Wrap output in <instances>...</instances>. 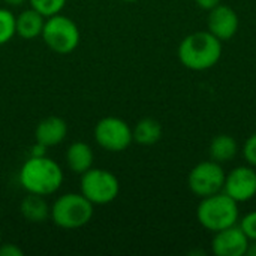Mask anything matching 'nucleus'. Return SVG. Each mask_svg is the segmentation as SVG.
Here are the masks:
<instances>
[{
  "instance_id": "b1692460",
  "label": "nucleus",
  "mask_w": 256,
  "mask_h": 256,
  "mask_svg": "<svg viewBox=\"0 0 256 256\" xmlns=\"http://www.w3.org/2000/svg\"><path fill=\"white\" fill-rule=\"evenodd\" d=\"M46 150H48V148H46L45 146L36 142V144L30 148V156H36V158H39V156H46Z\"/></svg>"
},
{
  "instance_id": "412c9836",
  "label": "nucleus",
  "mask_w": 256,
  "mask_h": 256,
  "mask_svg": "<svg viewBox=\"0 0 256 256\" xmlns=\"http://www.w3.org/2000/svg\"><path fill=\"white\" fill-rule=\"evenodd\" d=\"M243 156L250 166H256V132L246 140L243 146Z\"/></svg>"
},
{
  "instance_id": "4be33fe9",
  "label": "nucleus",
  "mask_w": 256,
  "mask_h": 256,
  "mask_svg": "<svg viewBox=\"0 0 256 256\" xmlns=\"http://www.w3.org/2000/svg\"><path fill=\"white\" fill-rule=\"evenodd\" d=\"M24 252L16 244H0V256H22Z\"/></svg>"
},
{
  "instance_id": "393cba45",
  "label": "nucleus",
  "mask_w": 256,
  "mask_h": 256,
  "mask_svg": "<svg viewBox=\"0 0 256 256\" xmlns=\"http://www.w3.org/2000/svg\"><path fill=\"white\" fill-rule=\"evenodd\" d=\"M8 6H14V8H16V6H21V4H24L27 0H3Z\"/></svg>"
},
{
  "instance_id": "7ed1b4c3",
  "label": "nucleus",
  "mask_w": 256,
  "mask_h": 256,
  "mask_svg": "<svg viewBox=\"0 0 256 256\" xmlns=\"http://www.w3.org/2000/svg\"><path fill=\"white\" fill-rule=\"evenodd\" d=\"M196 218L202 228L212 232L237 225L240 218L238 202L230 198L225 192H219L206 198H201V202L196 208Z\"/></svg>"
},
{
  "instance_id": "5701e85b",
  "label": "nucleus",
  "mask_w": 256,
  "mask_h": 256,
  "mask_svg": "<svg viewBox=\"0 0 256 256\" xmlns=\"http://www.w3.org/2000/svg\"><path fill=\"white\" fill-rule=\"evenodd\" d=\"M222 0H195V3L206 10H212L213 8H216L218 4H220Z\"/></svg>"
},
{
  "instance_id": "4468645a",
  "label": "nucleus",
  "mask_w": 256,
  "mask_h": 256,
  "mask_svg": "<svg viewBox=\"0 0 256 256\" xmlns=\"http://www.w3.org/2000/svg\"><path fill=\"white\" fill-rule=\"evenodd\" d=\"M45 24V16L40 15L38 10L33 8L21 12L18 16H15V27H16V34L22 39H34L42 34Z\"/></svg>"
},
{
  "instance_id": "dca6fc26",
  "label": "nucleus",
  "mask_w": 256,
  "mask_h": 256,
  "mask_svg": "<svg viewBox=\"0 0 256 256\" xmlns=\"http://www.w3.org/2000/svg\"><path fill=\"white\" fill-rule=\"evenodd\" d=\"M132 136L140 146H153L162 138V126L156 118H141L132 129Z\"/></svg>"
},
{
  "instance_id": "cd10ccee",
  "label": "nucleus",
  "mask_w": 256,
  "mask_h": 256,
  "mask_svg": "<svg viewBox=\"0 0 256 256\" xmlns=\"http://www.w3.org/2000/svg\"><path fill=\"white\" fill-rule=\"evenodd\" d=\"M0 244H2V234H0Z\"/></svg>"
},
{
  "instance_id": "a878e982",
  "label": "nucleus",
  "mask_w": 256,
  "mask_h": 256,
  "mask_svg": "<svg viewBox=\"0 0 256 256\" xmlns=\"http://www.w3.org/2000/svg\"><path fill=\"white\" fill-rule=\"evenodd\" d=\"M246 255L256 256V242H254V243H250V244H249V249H248V254H246Z\"/></svg>"
},
{
  "instance_id": "f8f14e48",
  "label": "nucleus",
  "mask_w": 256,
  "mask_h": 256,
  "mask_svg": "<svg viewBox=\"0 0 256 256\" xmlns=\"http://www.w3.org/2000/svg\"><path fill=\"white\" fill-rule=\"evenodd\" d=\"M66 135H68V124L63 118L57 116L45 117L44 120L39 122L34 130L36 142L45 146L46 148L56 147L60 142H63Z\"/></svg>"
},
{
  "instance_id": "20e7f679",
  "label": "nucleus",
  "mask_w": 256,
  "mask_h": 256,
  "mask_svg": "<svg viewBox=\"0 0 256 256\" xmlns=\"http://www.w3.org/2000/svg\"><path fill=\"white\" fill-rule=\"evenodd\" d=\"M93 204L82 194H64L51 206V220L62 230H78L93 218Z\"/></svg>"
},
{
  "instance_id": "6e6552de",
  "label": "nucleus",
  "mask_w": 256,
  "mask_h": 256,
  "mask_svg": "<svg viewBox=\"0 0 256 256\" xmlns=\"http://www.w3.org/2000/svg\"><path fill=\"white\" fill-rule=\"evenodd\" d=\"M94 140L106 152H124L134 141L130 126L118 117H104L94 128Z\"/></svg>"
},
{
  "instance_id": "ddd939ff",
  "label": "nucleus",
  "mask_w": 256,
  "mask_h": 256,
  "mask_svg": "<svg viewBox=\"0 0 256 256\" xmlns=\"http://www.w3.org/2000/svg\"><path fill=\"white\" fill-rule=\"evenodd\" d=\"M93 160H94L93 148L82 141H76L70 144L66 150V164L72 172L84 174L86 171L93 168Z\"/></svg>"
},
{
  "instance_id": "f257e3e1",
  "label": "nucleus",
  "mask_w": 256,
  "mask_h": 256,
  "mask_svg": "<svg viewBox=\"0 0 256 256\" xmlns=\"http://www.w3.org/2000/svg\"><path fill=\"white\" fill-rule=\"evenodd\" d=\"M63 183L60 165L48 156H30L20 170V184L27 194L48 196L56 194Z\"/></svg>"
},
{
  "instance_id": "aec40b11",
  "label": "nucleus",
  "mask_w": 256,
  "mask_h": 256,
  "mask_svg": "<svg viewBox=\"0 0 256 256\" xmlns=\"http://www.w3.org/2000/svg\"><path fill=\"white\" fill-rule=\"evenodd\" d=\"M242 231L246 234V237L250 240V242H256V210L255 212H250L248 213L242 220H240V225Z\"/></svg>"
},
{
  "instance_id": "9b49d317",
  "label": "nucleus",
  "mask_w": 256,
  "mask_h": 256,
  "mask_svg": "<svg viewBox=\"0 0 256 256\" xmlns=\"http://www.w3.org/2000/svg\"><path fill=\"white\" fill-rule=\"evenodd\" d=\"M208 12L207 27L212 34H214L219 40H228L236 36L240 21L237 12L232 8L226 4H218Z\"/></svg>"
},
{
  "instance_id": "6ab92c4d",
  "label": "nucleus",
  "mask_w": 256,
  "mask_h": 256,
  "mask_svg": "<svg viewBox=\"0 0 256 256\" xmlns=\"http://www.w3.org/2000/svg\"><path fill=\"white\" fill-rule=\"evenodd\" d=\"M28 3L34 10H38L45 18H48L60 14L66 4V0H28Z\"/></svg>"
},
{
  "instance_id": "2eb2a0df",
  "label": "nucleus",
  "mask_w": 256,
  "mask_h": 256,
  "mask_svg": "<svg viewBox=\"0 0 256 256\" xmlns=\"http://www.w3.org/2000/svg\"><path fill=\"white\" fill-rule=\"evenodd\" d=\"M20 212L22 218L32 224H42L51 214V207L45 201V196L28 194L20 204Z\"/></svg>"
},
{
  "instance_id": "a211bd4d",
  "label": "nucleus",
  "mask_w": 256,
  "mask_h": 256,
  "mask_svg": "<svg viewBox=\"0 0 256 256\" xmlns=\"http://www.w3.org/2000/svg\"><path fill=\"white\" fill-rule=\"evenodd\" d=\"M15 34V15L9 9L0 8V45L10 42Z\"/></svg>"
},
{
  "instance_id": "f03ea898",
  "label": "nucleus",
  "mask_w": 256,
  "mask_h": 256,
  "mask_svg": "<svg viewBox=\"0 0 256 256\" xmlns=\"http://www.w3.org/2000/svg\"><path fill=\"white\" fill-rule=\"evenodd\" d=\"M222 57V40L207 32H195L178 45V58L190 70L212 69Z\"/></svg>"
},
{
  "instance_id": "1a4fd4ad",
  "label": "nucleus",
  "mask_w": 256,
  "mask_h": 256,
  "mask_svg": "<svg viewBox=\"0 0 256 256\" xmlns=\"http://www.w3.org/2000/svg\"><path fill=\"white\" fill-rule=\"evenodd\" d=\"M237 202H248L256 195V171L252 166H237L225 176L224 190Z\"/></svg>"
},
{
  "instance_id": "39448f33",
  "label": "nucleus",
  "mask_w": 256,
  "mask_h": 256,
  "mask_svg": "<svg viewBox=\"0 0 256 256\" xmlns=\"http://www.w3.org/2000/svg\"><path fill=\"white\" fill-rule=\"evenodd\" d=\"M40 36L45 45L51 51L62 54V56H66L75 51L81 39L76 22L62 14L48 16L45 20Z\"/></svg>"
},
{
  "instance_id": "0eeeda50",
  "label": "nucleus",
  "mask_w": 256,
  "mask_h": 256,
  "mask_svg": "<svg viewBox=\"0 0 256 256\" xmlns=\"http://www.w3.org/2000/svg\"><path fill=\"white\" fill-rule=\"evenodd\" d=\"M225 176L226 174L222 168V164H218L214 160H206L190 170L188 184L194 195L206 198L224 190Z\"/></svg>"
},
{
  "instance_id": "f3484780",
  "label": "nucleus",
  "mask_w": 256,
  "mask_h": 256,
  "mask_svg": "<svg viewBox=\"0 0 256 256\" xmlns=\"http://www.w3.org/2000/svg\"><path fill=\"white\" fill-rule=\"evenodd\" d=\"M208 152H210L212 160L218 164H226L236 158L238 152V146H237V141L231 135L222 134L212 140Z\"/></svg>"
},
{
  "instance_id": "bb28decb",
  "label": "nucleus",
  "mask_w": 256,
  "mask_h": 256,
  "mask_svg": "<svg viewBox=\"0 0 256 256\" xmlns=\"http://www.w3.org/2000/svg\"><path fill=\"white\" fill-rule=\"evenodd\" d=\"M123 2H128V3H132V2H138V0H123Z\"/></svg>"
},
{
  "instance_id": "423d86ee",
  "label": "nucleus",
  "mask_w": 256,
  "mask_h": 256,
  "mask_svg": "<svg viewBox=\"0 0 256 256\" xmlns=\"http://www.w3.org/2000/svg\"><path fill=\"white\" fill-rule=\"evenodd\" d=\"M81 194L93 206H105L112 202L120 194L118 178L108 170L90 168L81 174Z\"/></svg>"
},
{
  "instance_id": "9d476101",
  "label": "nucleus",
  "mask_w": 256,
  "mask_h": 256,
  "mask_svg": "<svg viewBox=\"0 0 256 256\" xmlns=\"http://www.w3.org/2000/svg\"><path fill=\"white\" fill-rule=\"evenodd\" d=\"M249 244L250 240L246 237L242 228L232 225L214 232L212 250L216 256H243L248 254Z\"/></svg>"
}]
</instances>
